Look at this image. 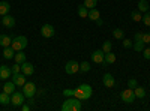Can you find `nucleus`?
<instances>
[{
    "label": "nucleus",
    "mask_w": 150,
    "mask_h": 111,
    "mask_svg": "<svg viewBox=\"0 0 150 111\" xmlns=\"http://www.w3.org/2000/svg\"><path fill=\"white\" fill-rule=\"evenodd\" d=\"M23 93H24V96L26 98H33L35 96V93H36V86H35V83H32V81H27V83H24V86H23Z\"/></svg>",
    "instance_id": "nucleus-4"
},
{
    "label": "nucleus",
    "mask_w": 150,
    "mask_h": 111,
    "mask_svg": "<svg viewBox=\"0 0 150 111\" xmlns=\"http://www.w3.org/2000/svg\"><path fill=\"white\" fill-rule=\"evenodd\" d=\"M3 92H6L8 95H12L15 92V83L14 81H8L3 84Z\"/></svg>",
    "instance_id": "nucleus-16"
},
{
    "label": "nucleus",
    "mask_w": 150,
    "mask_h": 111,
    "mask_svg": "<svg viewBox=\"0 0 150 111\" xmlns=\"http://www.w3.org/2000/svg\"><path fill=\"white\" fill-rule=\"evenodd\" d=\"M2 24H3L5 27H8V29H12V27H15V18L11 17L9 14L8 15H3L2 17Z\"/></svg>",
    "instance_id": "nucleus-12"
},
{
    "label": "nucleus",
    "mask_w": 150,
    "mask_h": 111,
    "mask_svg": "<svg viewBox=\"0 0 150 111\" xmlns=\"http://www.w3.org/2000/svg\"><path fill=\"white\" fill-rule=\"evenodd\" d=\"M0 104H2V105H8V104H11V95H8L6 92L0 93Z\"/></svg>",
    "instance_id": "nucleus-22"
},
{
    "label": "nucleus",
    "mask_w": 150,
    "mask_h": 111,
    "mask_svg": "<svg viewBox=\"0 0 150 111\" xmlns=\"http://www.w3.org/2000/svg\"><path fill=\"white\" fill-rule=\"evenodd\" d=\"M104 56H105V53L102 50H96V51L92 53V60L95 62V63L104 65Z\"/></svg>",
    "instance_id": "nucleus-10"
},
{
    "label": "nucleus",
    "mask_w": 150,
    "mask_h": 111,
    "mask_svg": "<svg viewBox=\"0 0 150 111\" xmlns=\"http://www.w3.org/2000/svg\"><path fill=\"white\" fill-rule=\"evenodd\" d=\"M141 39H143V33H141V32H137V33H135V38H134V41L137 42V41H141Z\"/></svg>",
    "instance_id": "nucleus-39"
},
{
    "label": "nucleus",
    "mask_w": 150,
    "mask_h": 111,
    "mask_svg": "<svg viewBox=\"0 0 150 111\" xmlns=\"http://www.w3.org/2000/svg\"><path fill=\"white\" fill-rule=\"evenodd\" d=\"M132 45H134V44H132L131 39H125V38H123V47H125V48H132Z\"/></svg>",
    "instance_id": "nucleus-34"
},
{
    "label": "nucleus",
    "mask_w": 150,
    "mask_h": 111,
    "mask_svg": "<svg viewBox=\"0 0 150 111\" xmlns=\"http://www.w3.org/2000/svg\"><path fill=\"white\" fill-rule=\"evenodd\" d=\"M116 62V56H114V53H105V56H104V66H108V65H112Z\"/></svg>",
    "instance_id": "nucleus-14"
},
{
    "label": "nucleus",
    "mask_w": 150,
    "mask_h": 111,
    "mask_svg": "<svg viewBox=\"0 0 150 111\" xmlns=\"http://www.w3.org/2000/svg\"><path fill=\"white\" fill-rule=\"evenodd\" d=\"M144 45H146V44H144L143 41H137V42H135L132 47H134V50H135V51L143 53V50H144Z\"/></svg>",
    "instance_id": "nucleus-26"
},
{
    "label": "nucleus",
    "mask_w": 150,
    "mask_h": 111,
    "mask_svg": "<svg viewBox=\"0 0 150 111\" xmlns=\"http://www.w3.org/2000/svg\"><path fill=\"white\" fill-rule=\"evenodd\" d=\"M9 11H11V5L8 2H0V17L8 15Z\"/></svg>",
    "instance_id": "nucleus-18"
},
{
    "label": "nucleus",
    "mask_w": 150,
    "mask_h": 111,
    "mask_svg": "<svg viewBox=\"0 0 150 111\" xmlns=\"http://www.w3.org/2000/svg\"><path fill=\"white\" fill-rule=\"evenodd\" d=\"M87 18L92 20V21H96V20L101 18V14H99V11L96 8H93V9H89V15H87Z\"/></svg>",
    "instance_id": "nucleus-19"
},
{
    "label": "nucleus",
    "mask_w": 150,
    "mask_h": 111,
    "mask_svg": "<svg viewBox=\"0 0 150 111\" xmlns=\"http://www.w3.org/2000/svg\"><path fill=\"white\" fill-rule=\"evenodd\" d=\"M143 57L146 60H150V48H144L143 50Z\"/></svg>",
    "instance_id": "nucleus-36"
},
{
    "label": "nucleus",
    "mask_w": 150,
    "mask_h": 111,
    "mask_svg": "<svg viewBox=\"0 0 150 111\" xmlns=\"http://www.w3.org/2000/svg\"><path fill=\"white\" fill-rule=\"evenodd\" d=\"M21 108H23V111H29V110H30V107H29V105H24V104L21 105Z\"/></svg>",
    "instance_id": "nucleus-40"
},
{
    "label": "nucleus",
    "mask_w": 150,
    "mask_h": 111,
    "mask_svg": "<svg viewBox=\"0 0 150 111\" xmlns=\"http://www.w3.org/2000/svg\"><path fill=\"white\" fill-rule=\"evenodd\" d=\"M12 44V38L9 35H0V47H11Z\"/></svg>",
    "instance_id": "nucleus-15"
},
{
    "label": "nucleus",
    "mask_w": 150,
    "mask_h": 111,
    "mask_svg": "<svg viewBox=\"0 0 150 111\" xmlns=\"http://www.w3.org/2000/svg\"><path fill=\"white\" fill-rule=\"evenodd\" d=\"M80 71L81 72H89L90 71V65L87 63V62H83V63H80Z\"/></svg>",
    "instance_id": "nucleus-32"
},
{
    "label": "nucleus",
    "mask_w": 150,
    "mask_h": 111,
    "mask_svg": "<svg viewBox=\"0 0 150 111\" xmlns=\"http://www.w3.org/2000/svg\"><path fill=\"white\" fill-rule=\"evenodd\" d=\"M14 59H15V63L21 65V63H24V62H26V54L21 53V51H18V53H15Z\"/></svg>",
    "instance_id": "nucleus-23"
},
{
    "label": "nucleus",
    "mask_w": 150,
    "mask_h": 111,
    "mask_svg": "<svg viewBox=\"0 0 150 111\" xmlns=\"http://www.w3.org/2000/svg\"><path fill=\"white\" fill-rule=\"evenodd\" d=\"M102 83H104L105 87H108V89H112L116 86V80H114V77H112L111 74H105V75L102 77Z\"/></svg>",
    "instance_id": "nucleus-9"
},
{
    "label": "nucleus",
    "mask_w": 150,
    "mask_h": 111,
    "mask_svg": "<svg viewBox=\"0 0 150 111\" xmlns=\"http://www.w3.org/2000/svg\"><path fill=\"white\" fill-rule=\"evenodd\" d=\"M149 2H147V0H140V2H138V11L140 12H147L149 11Z\"/></svg>",
    "instance_id": "nucleus-24"
},
{
    "label": "nucleus",
    "mask_w": 150,
    "mask_h": 111,
    "mask_svg": "<svg viewBox=\"0 0 150 111\" xmlns=\"http://www.w3.org/2000/svg\"><path fill=\"white\" fill-rule=\"evenodd\" d=\"M96 5H98V0H84V6L87 9H93L96 8Z\"/></svg>",
    "instance_id": "nucleus-28"
},
{
    "label": "nucleus",
    "mask_w": 150,
    "mask_h": 111,
    "mask_svg": "<svg viewBox=\"0 0 150 111\" xmlns=\"http://www.w3.org/2000/svg\"><path fill=\"white\" fill-rule=\"evenodd\" d=\"M9 77H12V71H11V68L2 65V66H0V80H8Z\"/></svg>",
    "instance_id": "nucleus-13"
},
{
    "label": "nucleus",
    "mask_w": 150,
    "mask_h": 111,
    "mask_svg": "<svg viewBox=\"0 0 150 111\" xmlns=\"http://www.w3.org/2000/svg\"><path fill=\"white\" fill-rule=\"evenodd\" d=\"M27 44H29V41H27L26 36H15V38H12L11 47L14 48L15 51H23L24 48L27 47Z\"/></svg>",
    "instance_id": "nucleus-2"
},
{
    "label": "nucleus",
    "mask_w": 150,
    "mask_h": 111,
    "mask_svg": "<svg viewBox=\"0 0 150 111\" xmlns=\"http://www.w3.org/2000/svg\"><path fill=\"white\" fill-rule=\"evenodd\" d=\"M144 44H150V33H143V39Z\"/></svg>",
    "instance_id": "nucleus-37"
},
{
    "label": "nucleus",
    "mask_w": 150,
    "mask_h": 111,
    "mask_svg": "<svg viewBox=\"0 0 150 111\" xmlns=\"http://www.w3.org/2000/svg\"><path fill=\"white\" fill-rule=\"evenodd\" d=\"M15 56V50L12 47H5V50H3V57L6 60H11V59H14Z\"/></svg>",
    "instance_id": "nucleus-17"
},
{
    "label": "nucleus",
    "mask_w": 150,
    "mask_h": 111,
    "mask_svg": "<svg viewBox=\"0 0 150 111\" xmlns=\"http://www.w3.org/2000/svg\"><path fill=\"white\" fill-rule=\"evenodd\" d=\"M62 110L63 111H80L81 110V101L77 99L75 96H69L63 102V105H62Z\"/></svg>",
    "instance_id": "nucleus-1"
},
{
    "label": "nucleus",
    "mask_w": 150,
    "mask_h": 111,
    "mask_svg": "<svg viewBox=\"0 0 150 111\" xmlns=\"http://www.w3.org/2000/svg\"><path fill=\"white\" fill-rule=\"evenodd\" d=\"M131 17H132V20H134V21H137V23L143 20V14H141V12H140L138 9H137V11H134L132 14H131Z\"/></svg>",
    "instance_id": "nucleus-27"
},
{
    "label": "nucleus",
    "mask_w": 150,
    "mask_h": 111,
    "mask_svg": "<svg viewBox=\"0 0 150 111\" xmlns=\"http://www.w3.org/2000/svg\"><path fill=\"white\" fill-rule=\"evenodd\" d=\"M65 71H66V74H69V75H74V74H77L80 71V63L75 62V60H69L65 65Z\"/></svg>",
    "instance_id": "nucleus-5"
},
{
    "label": "nucleus",
    "mask_w": 150,
    "mask_h": 111,
    "mask_svg": "<svg viewBox=\"0 0 150 111\" xmlns=\"http://www.w3.org/2000/svg\"><path fill=\"white\" fill-rule=\"evenodd\" d=\"M120 96H122L123 102H126V104H131L135 101V92H134V89H129V87L126 90H123L120 93Z\"/></svg>",
    "instance_id": "nucleus-6"
},
{
    "label": "nucleus",
    "mask_w": 150,
    "mask_h": 111,
    "mask_svg": "<svg viewBox=\"0 0 150 111\" xmlns=\"http://www.w3.org/2000/svg\"><path fill=\"white\" fill-rule=\"evenodd\" d=\"M141 21L144 23V26L150 27V12H149V11L144 12V15H143V20H141Z\"/></svg>",
    "instance_id": "nucleus-29"
},
{
    "label": "nucleus",
    "mask_w": 150,
    "mask_h": 111,
    "mask_svg": "<svg viewBox=\"0 0 150 111\" xmlns=\"http://www.w3.org/2000/svg\"><path fill=\"white\" fill-rule=\"evenodd\" d=\"M111 48H112L111 41H105L104 45H102V51H104V53H110V51H111Z\"/></svg>",
    "instance_id": "nucleus-30"
},
{
    "label": "nucleus",
    "mask_w": 150,
    "mask_h": 111,
    "mask_svg": "<svg viewBox=\"0 0 150 111\" xmlns=\"http://www.w3.org/2000/svg\"><path fill=\"white\" fill-rule=\"evenodd\" d=\"M137 86H138V83H137L135 78H131V80L128 81V87H129V89H135Z\"/></svg>",
    "instance_id": "nucleus-33"
},
{
    "label": "nucleus",
    "mask_w": 150,
    "mask_h": 111,
    "mask_svg": "<svg viewBox=\"0 0 150 111\" xmlns=\"http://www.w3.org/2000/svg\"><path fill=\"white\" fill-rule=\"evenodd\" d=\"M41 35L44 36V38H53L54 36V27L51 26V24H44V26L41 27Z\"/></svg>",
    "instance_id": "nucleus-7"
},
{
    "label": "nucleus",
    "mask_w": 150,
    "mask_h": 111,
    "mask_svg": "<svg viewBox=\"0 0 150 111\" xmlns=\"http://www.w3.org/2000/svg\"><path fill=\"white\" fill-rule=\"evenodd\" d=\"M20 66H21V72H23L26 77L32 75V74L35 72V68H33V65H32V63H29V62H24V63H21Z\"/></svg>",
    "instance_id": "nucleus-11"
},
{
    "label": "nucleus",
    "mask_w": 150,
    "mask_h": 111,
    "mask_svg": "<svg viewBox=\"0 0 150 111\" xmlns=\"http://www.w3.org/2000/svg\"><path fill=\"white\" fill-rule=\"evenodd\" d=\"M12 81L15 83V86L17 87H23L24 86V83H26V75H24V74L21 72H18V74H14V75H12Z\"/></svg>",
    "instance_id": "nucleus-8"
},
{
    "label": "nucleus",
    "mask_w": 150,
    "mask_h": 111,
    "mask_svg": "<svg viewBox=\"0 0 150 111\" xmlns=\"http://www.w3.org/2000/svg\"><path fill=\"white\" fill-rule=\"evenodd\" d=\"M77 11H78V15H80L81 18H87V15H89V11H87V8H86L84 5H80Z\"/></svg>",
    "instance_id": "nucleus-25"
},
{
    "label": "nucleus",
    "mask_w": 150,
    "mask_h": 111,
    "mask_svg": "<svg viewBox=\"0 0 150 111\" xmlns=\"http://www.w3.org/2000/svg\"><path fill=\"white\" fill-rule=\"evenodd\" d=\"M95 23H96V24H98V26H102V24H104V23H102V20H101V18H99V20H96V21H95Z\"/></svg>",
    "instance_id": "nucleus-41"
},
{
    "label": "nucleus",
    "mask_w": 150,
    "mask_h": 111,
    "mask_svg": "<svg viewBox=\"0 0 150 111\" xmlns=\"http://www.w3.org/2000/svg\"><path fill=\"white\" fill-rule=\"evenodd\" d=\"M72 96H75V98H77V99H80V101H86V99H89V98H87V95H86L80 87H77V89L74 90V95H72Z\"/></svg>",
    "instance_id": "nucleus-20"
},
{
    "label": "nucleus",
    "mask_w": 150,
    "mask_h": 111,
    "mask_svg": "<svg viewBox=\"0 0 150 111\" xmlns=\"http://www.w3.org/2000/svg\"><path fill=\"white\" fill-rule=\"evenodd\" d=\"M112 35H114L116 39H123V30L122 29H114L112 30Z\"/></svg>",
    "instance_id": "nucleus-31"
},
{
    "label": "nucleus",
    "mask_w": 150,
    "mask_h": 111,
    "mask_svg": "<svg viewBox=\"0 0 150 111\" xmlns=\"http://www.w3.org/2000/svg\"><path fill=\"white\" fill-rule=\"evenodd\" d=\"M11 71H12V74H18V72H21V66L18 63H15L14 66L11 68Z\"/></svg>",
    "instance_id": "nucleus-35"
},
{
    "label": "nucleus",
    "mask_w": 150,
    "mask_h": 111,
    "mask_svg": "<svg viewBox=\"0 0 150 111\" xmlns=\"http://www.w3.org/2000/svg\"><path fill=\"white\" fill-rule=\"evenodd\" d=\"M24 99H26V96L23 92H14L11 95V104L14 107H21L24 104Z\"/></svg>",
    "instance_id": "nucleus-3"
},
{
    "label": "nucleus",
    "mask_w": 150,
    "mask_h": 111,
    "mask_svg": "<svg viewBox=\"0 0 150 111\" xmlns=\"http://www.w3.org/2000/svg\"><path fill=\"white\" fill-rule=\"evenodd\" d=\"M134 92H135V98H138V99H144V98H146V90H144V87L137 86Z\"/></svg>",
    "instance_id": "nucleus-21"
},
{
    "label": "nucleus",
    "mask_w": 150,
    "mask_h": 111,
    "mask_svg": "<svg viewBox=\"0 0 150 111\" xmlns=\"http://www.w3.org/2000/svg\"><path fill=\"white\" fill-rule=\"evenodd\" d=\"M72 95H74V90H72V89H65V90H63V96L69 98V96H72Z\"/></svg>",
    "instance_id": "nucleus-38"
}]
</instances>
